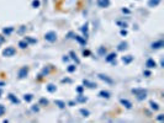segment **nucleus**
<instances>
[{
	"instance_id": "1",
	"label": "nucleus",
	"mask_w": 164,
	"mask_h": 123,
	"mask_svg": "<svg viewBox=\"0 0 164 123\" xmlns=\"http://www.w3.org/2000/svg\"><path fill=\"white\" fill-rule=\"evenodd\" d=\"M132 92L137 96V98H138V100H144V98L147 97V92L144 91L143 89H133Z\"/></svg>"
},
{
	"instance_id": "2",
	"label": "nucleus",
	"mask_w": 164,
	"mask_h": 123,
	"mask_svg": "<svg viewBox=\"0 0 164 123\" xmlns=\"http://www.w3.org/2000/svg\"><path fill=\"white\" fill-rule=\"evenodd\" d=\"M16 54V49L14 47H6L4 51H2V56L4 57H12Z\"/></svg>"
},
{
	"instance_id": "3",
	"label": "nucleus",
	"mask_w": 164,
	"mask_h": 123,
	"mask_svg": "<svg viewBox=\"0 0 164 123\" xmlns=\"http://www.w3.org/2000/svg\"><path fill=\"white\" fill-rule=\"evenodd\" d=\"M44 39L48 41V42H56V41H57V33L53 32V31L47 32V33L44 34Z\"/></svg>"
},
{
	"instance_id": "4",
	"label": "nucleus",
	"mask_w": 164,
	"mask_h": 123,
	"mask_svg": "<svg viewBox=\"0 0 164 123\" xmlns=\"http://www.w3.org/2000/svg\"><path fill=\"white\" fill-rule=\"evenodd\" d=\"M27 73H29V68H27V66H22V68L19 70V78H20V79H24V78L27 75Z\"/></svg>"
},
{
	"instance_id": "5",
	"label": "nucleus",
	"mask_w": 164,
	"mask_h": 123,
	"mask_svg": "<svg viewBox=\"0 0 164 123\" xmlns=\"http://www.w3.org/2000/svg\"><path fill=\"white\" fill-rule=\"evenodd\" d=\"M151 47L153 48V49H158V48H162L164 47V42L161 39V41H157V42H153L152 44H151Z\"/></svg>"
},
{
	"instance_id": "6",
	"label": "nucleus",
	"mask_w": 164,
	"mask_h": 123,
	"mask_svg": "<svg viewBox=\"0 0 164 123\" xmlns=\"http://www.w3.org/2000/svg\"><path fill=\"white\" fill-rule=\"evenodd\" d=\"M146 66H147V68H149V69H152V68H156V66H157V63L153 61L152 58H149L148 61L146 62Z\"/></svg>"
},
{
	"instance_id": "7",
	"label": "nucleus",
	"mask_w": 164,
	"mask_h": 123,
	"mask_svg": "<svg viewBox=\"0 0 164 123\" xmlns=\"http://www.w3.org/2000/svg\"><path fill=\"white\" fill-rule=\"evenodd\" d=\"M120 102H121V103H122L126 108H128V110L132 108V103L128 101V100H126V98H121V100H120Z\"/></svg>"
},
{
	"instance_id": "8",
	"label": "nucleus",
	"mask_w": 164,
	"mask_h": 123,
	"mask_svg": "<svg viewBox=\"0 0 164 123\" xmlns=\"http://www.w3.org/2000/svg\"><path fill=\"white\" fill-rule=\"evenodd\" d=\"M98 5L100 7H107L110 5V0H98Z\"/></svg>"
},
{
	"instance_id": "9",
	"label": "nucleus",
	"mask_w": 164,
	"mask_h": 123,
	"mask_svg": "<svg viewBox=\"0 0 164 123\" xmlns=\"http://www.w3.org/2000/svg\"><path fill=\"white\" fill-rule=\"evenodd\" d=\"M99 78H100L101 80H104V81L109 83V84H112V83H114V80H112V79L107 78V76H106V75H104V74H99Z\"/></svg>"
},
{
	"instance_id": "10",
	"label": "nucleus",
	"mask_w": 164,
	"mask_h": 123,
	"mask_svg": "<svg viewBox=\"0 0 164 123\" xmlns=\"http://www.w3.org/2000/svg\"><path fill=\"white\" fill-rule=\"evenodd\" d=\"M159 2H161V0H149L148 1V6L149 7H156Z\"/></svg>"
},
{
	"instance_id": "11",
	"label": "nucleus",
	"mask_w": 164,
	"mask_h": 123,
	"mask_svg": "<svg viewBox=\"0 0 164 123\" xmlns=\"http://www.w3.org/2000/svg\"><path fill=\"white\" fill-rule=\"evenodd\" d=\"M132 61H133V57H132V56H126V57L122 58V62H123L125 64H128V63H131Z\"/></svg>"
},
{
	"instance_id": "12",
	"label": "nucleus",
	"mask_w": 164,
	"mask_h": 123,
	"mask_svg": "<svg viewBox=\"0 0 164 123\" xmlns=\"http://www.w3.org/2000/svg\"><path fill=\"white\" fill-rule=\"evenodd\" d=\"M19 47L22 48V49H24V48H27V47H29V43H27L26 41H20V42H19Z\"/></svg>"
},
{
	"instance_id": "13",
	"label": "nucleus",
	"mask_w": 164,
	"mask_h": 123,
	"mask_svg": "<svg viewBox=\"0 0 164 123\" xmlns=\"http://www.w3.org/2000/svg\"><path fill=\"white\" fill-rule=\"evenodd\" d=\"M54 103H56V105H57V106H58L59 108H64V107H66V103H64L63 101H59V100H56V101H54Z\"/></svg>"
},
{
	"instance_id": "14",
	"label": "nucleus",
	"mask_w": 164,
	"mask_h": 123,
	"mask_svg": "<svg viewBox=\"0 0 164 123\" xmlns=\"http://www.w3.org/2000/svg\"><path fill=\"white\" fill-rule=\"evenodd\" d=\"M99 96L105 97V98H109V97H110V92L109 91H100L99 92Z\"/></svg>"
},
{
	"instance_id": "15",
	"label": "nucleus",
	"mask_w": 164,
	"mask_h": 123,
	"mask_svg": "<svg viewBox=\"0 0 164 123\" xmlns=\"http://www.w3.org/2000/svg\"><path fill=\"white\" fill-rule=\"evenodd\" d=\"M74 38H75V39H77L79 43H82V44H85V43H86V39H85V38L83 39L80 36H74Z\"/></svg>"
},
{
	"instance_id": "16",
	"label": "nucleus",
	"mask_w": 164,
	"mask_h": 123,
	"mask_svg": "<svg viewBox=\"0 0 164 123\" xmlns=\"http://www.w3.org/2000/svg\"><path fill=\"white\" fill-rule=\"evenodd\" d=\"M126 48H127V43H126V42H122V43L119 44V48H117V49H119V51H123V49H126Z\"/></svg>"
},
{
	"instance_id": "17",
	"label": "nucleus",
	"mask_w": 164,
	"mask_h": 123,
	"mask_svg": "<svg viewBox=\"0 0 164 123\" xmlns=\"http://www.w3.org/2000/svg\"><path fill=\"white\" fill-rule=\"evenodd\" d=\"M115 58H116V53H111V54H109V56H107L106 62H112Z\"/></svg>"
},
{
	"instance_id": "18",
	"label": "nucleus",
	"mask_w": 164,
	"mask_h": 123,
	"mask_svg": "<svg viewBox=\"0 0 164 123\" xmlns=\"http://www.w3.org/2000/svg\"><path fill=\"white\" fill-rule=\"evenodd\" d=\"M47 90H48L49 92H54L56 90H57V88H56V86H54L53 84H49V85L47 86Z\"/></svg>"
},
{
	"instance_id": "19",
	"label": "nucleus",
	"mask_w": 164,
	"mask_h": 123,
	"mask_svg": "<svg viewBox=\"0 0 164 123\" xmlns=\"http://www.w3.org/2000/svg\"><path fill=\"white\" fill-rule=\"evenodd\" d=\"M83 83H84V85H86L88 88H96L95 84H93V83H90V81H88V80H84Z\"/></svg>"
},
{
	"instance_id": "20",
	"label": "nucleus",
	"mask_w": 164,
	"mask_h": 123,
	"mask_svg": "<svg viewBox=\"0 0 164 123\" xmlns=\"http://www.w3.org/2000/svg\"><path fill=\"white\" fill-rule=\"evenodd\" d=\"M9 98H10V100H11V102H14V103H19V102H20V101H19V100H17V98H16L12 93H10V95H9Z\"/></svg>"
},
{
	"instance_id": "21",
	"label": "nucleus",
	"mask_w": 164,
	"mask_h": 123,
	"mask_svg": "<svg viewBox=\"0 0 164 123\" xmlns=\"http://www.w3.org/2000/svg\"><path fill=\"white\" fill-rule=\"evenodd\" d=\"M32 98H33V96L31 95V93H27V95H25V96H24V100H25L26 102H30Z\"/></svg>"
},
{
	"instance_id": "22",
	"label": "nucleus",
	"mask_w": 164,
	"mask_h": 123,
	"mask_svg": "<svg viewBox=\"0 0 164 123\" xmlns=\"http://www.w3.org/2000/svg\"><path fill=\"white\" fill-rule=\"evenodd\" d=\"M151 107H152V110H154V111H157V110L159 108V106H158L156 102H153V101H151Z\"/></svg>"
},
{
	"instance_id": "23",
	"label": "nucleus",
	"mask_w": 164,
	"mask_h": 123,
	"mask_svg": "<svg viewBox=\"0 0 164 123\" xmlns=\"http://www.w3.org/2000/svg\"><path fill=\"white\" fill-rule=\"evenodd\" d=\"M80 113H82L84 117H88V116L90 115V113H89V111H88V110H84V108H82V110H80Z\"/></svg>"
},
{
	"instance_id": "24",
	"label": "nucleus",
	"mask_w": 164,
	"mask_h": 123,
	"mask_svg": "<svg viewBox=\"0 0 164 123\" xmlns=\"http://www.w3.org/2000/svg\"><path fill=\"white\" fill-rule=\"evenodd\" d=\"M70 56H72V58H73V59H74V61L77 62V64H79V63H80V62H79V59H78V58H77V56H75V54H74V52H70Z\"/></svg>"
},
{
	"instance_id": "25",
	"label": "nucleus",
	"mask_w": 164,
	"mask_h": 123,
	"mask_svg": "<svg viewBox=\"0 0 164 123\" xmlns=\"http://www.w3.org/2000/svg\"><path fill=\"white\" fill-rule=\"evenodd\" d=\"M67 70H68L69 73H73V71H75V65H69Z\"/></svg>"
},
{
	"instance_id": "26",
	"label": "nucleus",
	"mask_w": 164,
	"mask_h": 123,
	"mask_svg": "<svg viewBox=\"0 0 164 123\" xmlns=\"http://www.w3.org/2000/svg\"><path fill=\"white\" fill-rule=\"evenodd\" d=\"M25 41H26V42H30V43H36V39L30 38V37H25Z\"/></svg>"
},
{
	"instance_id": "27",
	"label": "nucleus",
	"mask_w": 164,
	"mask_h": 123,
	"mask_svg": "<svg viewBox=\"0 0 164 123\" xmlns=\"http://www.w3.org/2000/svg\"><path fill=\"white\" fill-rule=\"evenodd\" d=\"M32 6H33V7H38V6H40V0H33V1H32Z\"/></svg>"
},
{
	"instance_id": "28",
	"label": "nucleus",
	"mask_w": 164,
	"mask_h": 123,
	"mask_svg": "<svg viewBox=\"0 0 164 123\" xmlns=\"http://www.w3.org/2000/svg\"><path fill=\"white\" fill-rule=\"evenodd\" d=\"M77 101H79V102H85V101H86V98H85V97H83V96L80 95V96H78Z\"/></svg>"
},
{
	"instance_id": "29",
	"label": "nucleus",
	"mask_w": 164,
	"mask_h": 123,
	"mask_svg": "<svg viewBox=\"0 0 164 123\" xmlns=\"http://www.w3.org/2000/svg\"><path fill=\"white\" fill-rule=\"evenodd\" d=\"M5 34H9V33H11L12 32V27H10V29H4V31H2Z\"/></svg>"
},
{
	"instance_id": "30",
	"label": "nucleus",
	"mask_w": 164,
	"mask_h": 123,
	"mask_svg": "<svg viewBox=\"0 0 164 123\" xmlns=\"http://www.w3.org/2000/svg\"><path fill=\"white\" fill-rule=\"evenodd\" d=\"M82 31H83V32H84V33L86 34V32H88V22H86V24H85V25H84V26L82 27Z\"/></svg>"
},
{
	"instance_id": "31",
	"label": "nucleus",
	"mask_w": 164,
	"mask_h": 123,
	"mask_svg": "<svg viewBox=\"0 0 164 123\" xmlns=\"http://www.w3.org/2000/svg\"><path fill=\"white\" fill-rule=\"evenodd\" d=\"M4 113H5V107L0 105V116H4Z\"/></svg>"
},
{
	"instance_id": "32",
	"label": "nucleus",
	"mask_w": 164,
	"mask_h": 123,
	"mask_svg": "<svg viewBox=\"0 0 164 123\" xmlns=\"http://www.w3.org/2000/svg\"><path fill=\"white\" fill-rule=\"evenodd\" d=\"M99 53H100V54H105V53H106V48H105V47H101V48L99 49Z\"/></svg>"
},
{
	"instance_id": "33",
	"label": "nucleus",
	"mask_w": 164,
	"mask_h": 123,
	"mask_svg": "<svg viewBox=\"0 0 164 123\" xmlns=\"http://www.w3.org/2000/svg\"><path fill=\"white\" fill-rule=\"evenodd\" d=\"M40 102H41L42 105H48V101H47L46 98H41V100H40Z\"/></svg>"
},
{
	"instance_id": "34",
	"label": "nucleus",
	"mask_w": 164,
	"mask_h": 123,
	"mask_svg": "<svg viewBox=\"0 0 164 123\" xmlns=\"http://www.w3.org/2000/svg\"><path fill=\"white\" fill-rule=\"evenodd\" d=\"M49 73V69H43V71H42V74H44V75H47Z\"/></svg>"
},
{
	"instance_id": "35",
	"label": "nucleus",
	"mask_w": 164,
	"mask_h": 123,
	"mask_svg": "<svg viewBox=\"0 0 164 123\" xmlns=\"http://www.w3.org/2000/svg\"><path fill=\"white\" fill-rule=\"evenodd\" d=\"M83 54L84 56H90V52L89 51H83Z\"/></svg>"
},
{
	"instance_id": "36",
	"label": "nucleus",
	"mask_w": 164,
	"mask_h": 123,
	"mask_svg": "<svg viewBox=\"0 0 164 123\" xmlns=\"http://www.w3.org/2000/svg\"><path fill=\"white\" fill-rule=\"evenodd\" d=\"M77 91L79 92V93H80V92L83 91V86H79V88H77Z\"/></svg>"
},
{
	"instance_id": "37",
	"label": "nucleus",
	"mask_w": 164,
	"mask_h": 123,
	"mask_svg": "<svg viewBox=\"0 0 164 123\" xmlns=\"http://www.w3.org/2000/svg\"><path fill=\"white\" fill-rule=\"evenodd\" d=\"M121 34H122V36H126V34H127V31H126V30H122V31H121Z\"/></svg>"
},
{
	"instance_id": "38",
	"label": "nucleus",
	"mask_w": 164,
	"mask_h": 123,
	"mask_svg": "<svg viewBox=\"0 0 164 123\" xmlns=\"http://www.w3.org/2000/svg\"><path fill=\"white\" fill-rule=\"evenodd\" d=\"M163 118H164V115H159V116H158V120H159V121H163Z\"/></svg>"
},
{
	"instance_id": "39",
	"label": "nucleus",
	"mask_w": 164,
	"mask_h": 123,
	"mask_svg": "<svg viewBox=\"0 0 164 123\" xmlns=\"http://www.w3.org/2000/svg\"><path fill=\"white\" fill-rule=\"evenodd\" d=\"M32 110H33V111H36V112H37V111H38V107H37V106H33V107H32Z\"/></svg>"
},
{
	"instance_id": "40",
	"label": "nucleus",
	"mask_w": 164,
	"mask_h": 123,
	"mask_svg": "<svg viewBox=\"0 0 164 123\" xmlns=\"http://www.w3.org/2000/svg\"><path fill=\"white\" fill-rule=\"evenodd\" d=\"M68 59H69L68 57H64V58H63V61H64V62H68Z\"/></svg>"
},
{
	"instance_id": "41",
	"label": "nucleus",
	"mask_w": 164,
	"mask_h": 123,
	"mask_svg": "<svg viewBox=\"0 0 164 123\" xmlns=\"http://www.w3.org/2000/svg\"><path fill=\"white\" fill-rule=\"evenodd\" d=\"M0 95H1V91H0Z\"/></svg>"
}]
</instances>
